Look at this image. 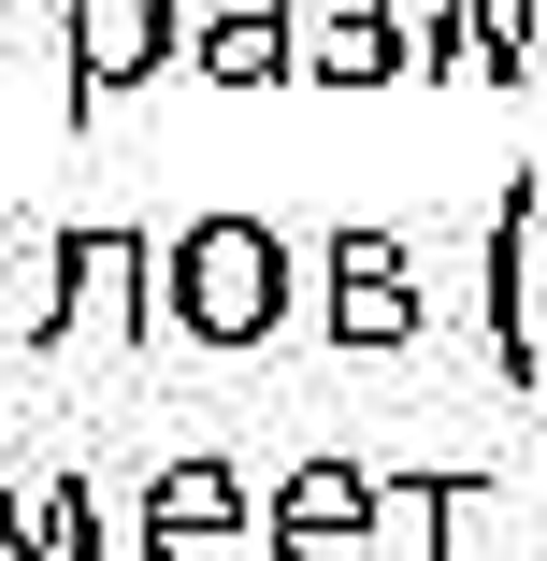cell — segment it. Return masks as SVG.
I'll list each match as a JSON object with an SVG mask.
<instances>
[{
	"label": "cell",
	"instance_id": "6da1fadb",
	"mask_svg": "<svg viewBox=\"0 0 547 561\" xmlns=\"http://www.w3.org/2000/svg\"><path fill=\"white\" fill-rule=\"evenodd\" d=\"M303 245L274 231V216H246V202H216V216H187V231L159 245V317L187 331V346H274V331L303 317Z\"/></svg>",
	"mask_w": 547,
	"mask_h": 561
},
{
	"label": "cell",
	"instance_id": "7a4b0ae2",
	"mask_svg": "<svg viewBox=\"0 0 547 561\" xmlns=\"http://www.w3.org/2000/svg\"><path fill=\"white\" fill-rule=\"evenodd\" d=\"M476 317H490V346L504 375L533 389L547 375V187L504 173V216H490V260H476Z\"/></svg>",
	"mask_w": 547,
	"mask_h": 561
},
{
	"label": "cell",
	"instance_id": "3957f363",
	"mask_svg": "<svg viewBox=\"0 0 547 561\" xmlns=\"http://www.w3.org/2000/svg\"><path fill=\"white\" fill-rule=\"evenodd\" d=\"M130 547L145 561H260V490L231 461H159L130 504Z\"/></svg>",
	"mask_w": 547,
	"mask_h": 561
},
{
	"label": "cell",
	"instance_id": "277c9868",
	"mask_svg": "<svg viewBox=\"0 0 547 561\" xmlns=\"http://www.w3.org/2000/svg\"><path fill=\"white\" fill-rule=\"evenodd\" d=\"M260 547L274 561H389V490L361 461H288L260 504Z\"/></svg>",
	"mask_w": 547,
	"mask_h": 561
},
{
	"label": "cell",
	"instance_id": "5b68a950",
	"mask_svg": "<svg viewBox=\"0 0 547 561\" xmlns=\"http://www.w3.org/2000/svg\"><path fill=\"white\" fill-rule=\"evenodd\" d=\"M317 331H332V346H403L418 331V245L403 231H332L317 245Z\"/></svg>",
	"mask_w": 547,
	"mask_h": 561
},
{
	"label": "cell",
	"instance_id": "8992f818",
	"mask_svg": "<svg viewBox=\"0 0 547 561\" xmlns=\"http://www.w3.org/2000/svg\"><path fill=\"white\" fill-rule=\"evenodd\" d=\"M159 58H187V0H72V116H116Z\"/></svg>",
	"mask_w": 547,
	"mask_h": 561
},
{
	"label": "cell",
	"instance_id": "52a82bcc",
	"mask_svg": "<svg viewBox=\"0 0 547 561\" xmlns=\"http://www.w3.org/2000/svg\"><path fill=\"white\" fill-rule=\"evenodd\" d=\"M187 72L202 87H288L303 72V0H187Z\"/></svg>",
	"mask_w": 547,
	"mask_h": 561
},
{
	"label": "cell",
	"instance_id": "ba28073f",
	"mask_svg": "<svg viewBox=\"0 0 547 561\" xmlns=\"http://www.w3.org/2000/svg\"><path fill=\"white\" fill-rule=\"evenodd\" d=\"M389 490V561H490L504 476H375Z\"/></svg>",
	"mask_w": 547,
	"mask_h": 561
},
{
	"label": "cell",
	"instance_id": "9c48e42d",
	"mask_svg": "<svg viewBox=\"0 0 547 561\" xmlns=\"http://www.w3.org/2000/svg\"><path fill=\"white\" fill-rule=\"evenodd\" d=\"M418 72L403 0H303V87H389Z\"/></svg>",
	"mask_w": 547,
	"mask_h": 561
},
{
	"label": "cell",
	"instance_id": "30bf717a",
	"mask_svg": "<svg viewBox=\"0 0 547 561\" xmlns=\"http://www.w3.org/2000/svg\"><path fill=\"white\" fill-rule=\"evenodd\" d=\"M72 260V331H159V245L145 231H58Z\"/></svg>",
	"mask_w": 547,
	"mask_h": 561
},
{
	"label": "cell",
	"instance_id": "8fae6325",
	"mask_svg": "<svg viewBox=\"0 0 547 561\" xmlns=\"http://www.w3.org/2000/svg\"><path fill=\"white\" fill-rule=\"evenodd\" d=\"M418 72H461V87L533 72L518 58V0H432V15H418Z\"/></svg>",
	"mask_w": 547,
	"mask_h": 561
},
{
	"label": "cell",
	"instance_id": "7c38bea8",
	"mask_svg": "<svg viewBox=\"0 0 547 561\" xmlns=\"http://www.w3.org/2000/svg\"><path fill=\"white\" fill-rule=\"evenodd\" d=\"M72 331V260H58V231H15L0 245V346H58Z\"/></svg>",
	"mask_w": 547,
	"mask_h": 561
},
{
	"label": "cell",
	"instance_id": "4fadbf2b",
	"mask_svg": "<svg viewBox=\"0 0 547 561\" xmlns=\"http://www.w3.org/2000/svg\"><path fill=\"white\" fill-rule=\"evenodd\" d=\"M30 518H44V561H116V533H101V490H87V476H44Z\"/></svg>",
	"mask_w": 547,
	"mask_h": 561
},
{
	"label": "cell",
	"instance_id": "5bb4252c",
	"mask_svg": "<svg viewBox=\"0 0 547 561\" xmlns=\"http://www.w3.org/2000/svg\"><path fill=\"white\" fill-rule=\"evenodd\" d=\"M0 561H44V518H30V490L0 476Z\"/></svg>",
	"mask_w": 547,
	"mask_h": 561
},
{
	"label": "cell",
	"instance_id": "9a60e30c",
	"mask_svg": "<svg viewBox=\"0 0 547 561\" xmlns=\"http://www.w3.org/2000/svg\"><path fill=\"white\" fill-rule=\"evenodd\" d=\"M518 58H533V72H547V0H518Z\"/></svg>",
	"mask_w": 547,
	"mask_h": 561
},
{
	"label": "cell",
	"instance_id": "2e32d148",
	"mask_svg": "<svg viewBox=\"0 0 547 561\" xmlns=\"http://www.w3.org/2000/svg\"><path fill=\"white\" fill-rule=\"evenodd\" d=\"M0 245H15V216H0Z\"/></svg>",
	"mask_w": 547,
	"mask_h": 561
}]
</instances>
